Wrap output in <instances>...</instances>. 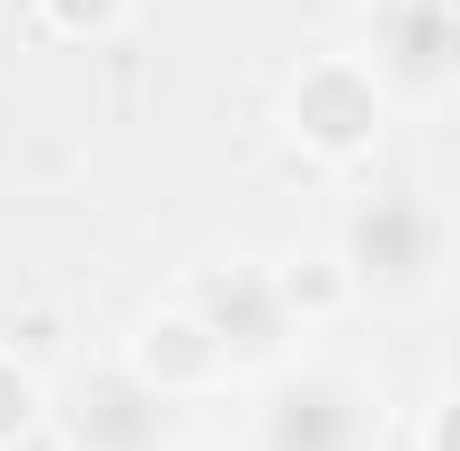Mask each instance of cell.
Wrapping results in <instances>:
<instances>
[{
	"mask_svg": "<svg viewBox=\"0 0 460 451\" xmlns=\"http://www.w3.org/2000/svg\"><path fill=\"white\" fill-rule=\"evenodd\" d=\"M337 266L354 283V301H381V310L434 301L452 275V213L425 186H372L337 222Z\"/></svg>",
	"mask_w": 460,
	"mask_h": 451,
	"instance_id": "obj_1",
	"label": "cell"
},
{
	"mask_svg": "<svg viewBox=\"0 0 460 451\" xmlns=\"http://www.w3.org/2000/svg\"><path fill=\"white\" fill-rule=\"evenodd\" d=\"M248 451H381V390L345 363H275L248 407Z\"/></svg>",
	"mask_w": 460,
	"mask_h": 451,
	"instance_id": "obj_2",
	"label": "cell"
},
{
	"mask_svg": "<svg viewBox=\"0 0 460 451\" xmlns=\"http://www.w3.org/2000/svg\"><path fill=\"white\" fill-rule=\"evenodd\" d=\"M45 416L71 451H177V398L133 354L71 363L62 381H45Z\"/></svg>",
	"mask_w": 460,
	"mask_h": 451,
	"instance_id": "obj_3",
	"label": "cell"
},
{
	"mask_svg": "<svg viewBox=\"0 0 460 451\" xmlns=\"http://www.w3.org/2000/svg\"><path fill=\"white\" fill-rule=\"evenodd\" d=\"M275 115H284V133L319 160V169H354V160L381 151L390 89H381V71H372L363 54H310V62H292Z\"/></svg>",
	"mask_w": 460,
	"mask_h": 451,
	"instance_id": "obj_4",
	"label": "cell"
},
{
	"mask_svg": "<svg viewBox=\"0 0 460 451\" xmlns=\"http://www.w3.org/2000/svg\"><path fill=\"white\" fill-rule=\"evenodd\" d=\"M177 301L204 319V337L230 354V372H275V363H292V345L310 337L301 310L284 301V275L257 266V257H222V266H204Z\"/></svg>",
	"mask_w": 460,
	"mask_h": 451,
	"instance_id": "obj_5",
	"label": "cell"
},
{
	"mask_svg": "<svg viewBox=\"0 0 460 451\" xmlns=\"http://www.w3.org/2000/svg\"><path fill=\"white\" fill-rule=\"evenodd\" d=\"M363 62L390 98H460V0H372Z\"/></svg>",
	"mask_w": 460,
	"mask_h": 451,
	"instance_id": "obj_6",
	"label": "cell"
},
{
	"mask_svg": "<svg viewBox=\"0 0 460 451\" xmlns=\"http://www.w3.org/2000/svg\"><path fill=\"white\" fill-rule=\"evenodd\" d=\"M133 363H142L169 398H204V390H222V381H239L230 354L204 337V319H195L186 301H160V310L133 328Z\"/></svg>",
	"mask_w": 460,
	"mask_h": 451,
	"instance_id": "obj_7",
	"label": "cell"
},
{
	"mask_svg": "<svg viewBox=\"0 0 460 451\" xmlns=\"http://www.w3.org/2000/svg\"><path fill=\"white\" fill-rule=\"evenodd\" d=\"M275 275H284V301L301 310V328H319V319H337L345 301H354V283H345L337 248H328V257H284Z\"/></svg>",
	"mask_w": 460,
	"mask_h": 451,
	"instance_id": "obj_8",
	"label": "cell"
},
{
	"mask_svg": "<svg viewBox=\"0 0 460 451\" xmlns=\"http://www.w3.org/2000/svg\"><path fill=\"white\" fill-rule=\"evenodd\" d=\"M36 18L62 45H107V36L133 27V0H36Z\"/></svg>",
	"mask_w": 460,
	"mask_h": 451,
	"instance_id": "obj_9",
	"label": "cell"
},
{
	"mask_svg": "<svg viewBox=\"0 0 460 451\" xmlns=\"http://www.w3.org/2000/svg\"><path fill=\"white\" fill-rule=\"evenodd\" d=\"M45 425V372H27L9 345H0V451H18Z\"/></svg>",
	"mask_w": 460,
	"mask_h": 451,
	"instance_id": "obj_10",
	"label": "cell"
},
{
	"mask_svg": "<svg viewBox=\"0 0 460 451\" xmlns=\"http://www.w3.org/2000/svg\"><path fill=\"white\" fill-rule=\"evenodd\" d=\"M425 451H460V390L434 398V416H425Z\"/></svg>",
	"mask_w": 460,
	"mask_h": 451,
	"instance_id": "obj_11",
	"label": "cell"
}]
</instances>
